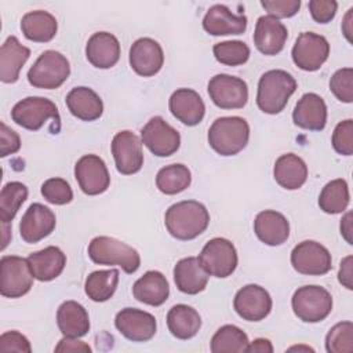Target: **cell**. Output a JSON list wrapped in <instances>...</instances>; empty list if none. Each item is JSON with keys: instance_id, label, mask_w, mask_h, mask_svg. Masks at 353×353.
Here are the masks:
<instances>
[{"instance_id": "d4e9b609", "label": "cell", "mask_w": 353, "mask_h": 353, "mask_svg": "<svg viewBox=\"0 0 353 353\" xmlns=\"http://www.w3.org/2000/svg\"><path fill=\"white\" fill-rule=\"evenodd\" d=\"M254 232L263 244L274 247L287 241L290 236V223L281 212L265 210L255 216Z\"/></svg>"}, {"instance_id": "ab89813d", "label": "cell", "mask_w": 353, "mask_h": 353, "mask_svg": "<svg viewBox=\"0 0 353 353\" xmlns=\"http://www.w3.org/2000/svg\"><path fill=\"white\" fill-rule=\"evenodd\" d=\"M212 51L215 59L228 66H240L250 58V47L240 40L216 43Z\"/></svg>"}, {"instance_id": "ffe728a7", "label": "cell", "mask_w": 353, "mask_h": 353, "mask_svg": "<svg viewBox=\"0 0 353 353\" xmlns=\"http://www.w3.org/2000/svg\"><path fill=\"white\" fill-rule=\"evenodd\" d=\"M288 37L287 28L270 15L258 18L254 30V44L263 55H276L283 51Z\"/></svg>"}, {"instance_id": "7a4b0ae2", "label": "cell", "mask_w": 353, "mask_h": 353, "mask_svg": "<svg viewBox=\"0 0 353 353\" xmlns=\"http://www.w3.org/2000/svg\"><path fill=\"white\" fill-rule=\"evenodd\" d=\"M295 90L296 81L292 74L281 69L268 70L258 83L256 105L263 113L277 114L284 110Z\"/></svg>"}, {"instance_id": "f35d334b", "label": "cell", "mask_w": 353, "mask_h": 353, "mask_svg": "<svg viewBox=\"0 0 353 353\" xmlns=\"http://www.w3.org/2000/svg\"><path fill=\"white\" fill-rule=\"evenodd\" d=\"M28 199V188L18 181L8 182L0 192V221L10 223Z\"/></svg>"}, {"instance_id": "5b68a950", "label": "cell", "mask_w": 353, "mask_h": 353, "mask_svg": "<svg viewBox=\"0 0 353 353\" xmlns=\"http://www.w3.org/2000/svg\"><path fill=\"white\" fill-rule=\"evenodd\" d=\"M70 74L65 55L55 50L44 51L28 70V81L36 88L54 90L61 87Z\"/></svg>"}, {"instance_id": "8992f818", "label": "cell", "mask_w": 353, "mask_h": 353, "mask_svg": "<svg viewBox=\"0 0 353 353\" xmlns=\"http://www.w3.org/2000/svg\"><path fill=\"white\" fill-rule=\"evenodd\" d=\"M295 316L305 323H319L332 310L331 294L320 285L299 287L291 299Z\"/></svg>"}, {"instance_id": "d6986e66", "label": "cell", "mask_w": 353, "mask_h": 353, "mask_svg": "<svg viewBox=\"0 0 353 353\" xmlns=\"http://www.w3.org/2000/svg\"><path fill=\"white\" fill-rule=\"evenodd\" d=\"M163 63L164 52L156 40L141 37L132 43L130 48V65L137 74L142 77L154 76L160 72Z\"/></svg>"}, {"instance_id": "b9f144b4", "label": "cell", "mask_w": 353, "mask_h": 353, "mask_svg": "<svg viewBox=\"0 0 353 353\" xmlns=\"http://www.w3.org/2000/svg\"><path fill=\"white\" fill-rule=\"evenodd\" d=\"M43 197L55 205H63L72 201L73 192L63 178H50L41 185Z\"/></svg>"}, {"instance_id": "ba28073f", "label": "cell", "mask_w": 353, "mask_h": 353, "mask_svg": "<svg viewBox=\"0 0 353 353\" xmlns=\"http://www.w3.org/2000/svg\"><path fill=\"white\" fill-rule=\"evenodd\" d=\"M199 261L210 276L225 279L237 268V251L233 243L223 237L211 239L203 247Z\"/></svg>"}, {"instance_id": "f546056e", "label": "cell", "mask_w": 353, "mask_h": 353, "mask_svg": "<svg viewBox=\"0 0 353 353\" xmlns=\"http://www.w3.org/2000/svg\"><path fill=\"white\" fill-rule=\"evenodd\" d=\"M66 106L69 112L83 120L94 121L103 113V102L99 95L88 87H74L66 95Z\"/></svg>"}, {"instance_id": "60d3db41", "label": "cell", "mask_w": 353, "mask_h": 353, "mask_svg": "<svg viewBox=\"0 0 353 353\" xmlns=\"http://www.w3.org/2000/svg\"><path fill=\"white\" fill-rule=\"evenodd\" d=\"M325 349L328 353L353 352V323L341 321L335 324L325 336Z\"/></svg>"}, {"instance_id": "9a60e30c", "label": "cell", "mask_w": 353, "mask_h": 353, "mask_svg": "<svg viewBox=\"0 0 353 353\" xmlns=\"http://www.w3.org/2000/svg\"><path fill=\"white\" fill-rule=\"evenodd\" d=\"M74 178L83 193L97 196L108 190L110 185L105 161L97 154H84L74 165Z\"/></svg>"}, {"instance_id": "e0dca14e", "label": "cell", "mask_w": 353, "mask_h": 353, "mask_svg": "<svg viewBox=\"0 0 353 353\" xmlns=\"http://www.w3.org/2000/svg\"><path fill=\"white\" fill-rule=\"evenodd\" d=\"M270 294L261 285L248 284L240 288L233 299L236 313L247 321H261L272 310Z\"/></svg>"}, {"instance_id": "7bdbcfd3", "label": "cell", "mask_w": 353, "mask_h": 353, "mask_svg": "<svg viewBox=\"0 0 353 353\" xmlns=\"http://www.w3.org/2000/svg\"><path fill=\"white\" fill-rule=\"evenodd\" d=\"M330 90L341 102L350 103L353 101V69L342 68L330 79Z\"/></svg>"}, {"instance_id": "d6a6232c", "label": "cell", "mask_w": 353, "mask_h": 353, "mask_svg": "<svg viewBox=\"0 0 353 353\" xmlns=\"http://www.w3.org/2000/svg\"><path fill=\"white\" fill-rule=\"evenodd\" d=\"M23 36L34 43H47L52 40L58 30V22L52 14L43 10L26 12L21 19Z\"/></svg>"}, {"instance_id": "8fae6325", "label": "cell", "mask_w": 353, "mask_h": 353, "mask_svg": "<svg viewBox=\"0 0 353 353\" xmlns=\"http://www.w3.org/2000/svg\"><path fill=\"white\" fill-rule=\"evenodd\" d=\"M294 63L306 72L319 70L330 55L328 40L313 32H303L295 40L291 51Z\"/></svg>"}, {"instance_id": "c3c4849f", "label": "cell", "mask_w": 353, "mask_h": 353, "mask_svg": "<svg viewBox=\"0 0 353 353\" xmlns=\"http://www.w3.org/2000/svg\"><path fill=\"white\" fill-rule=\"evenodd\" d=\"M21 148L19 135L7 127L4 121L0 123V156L6 157L8 154H14Z\"/></svg>"}, {"instance_id": "83f0119b", "label": "cell", "mask_w": 353, "mask_h": 353, "mask_svg": "<svg viewBox=\"0 0 353 353\" xmlns=\"http://www.w3.org/2000/svg\"><path fill=\"white\" fill-rule=\"evenodd\" d=\"M30 57V50L15 36H8L0 48V80L11 84L19 79V72Z\"/></svg>"}, {"instance_id": "f907efd6", "label": "cell", "mask_w": 353, "mask_h": 353, "mask_svg": "<svg viewBox=\"0 0 353 353\" xmlns=\"http://www.w3.org/2000/svg\"><path fill=\"white\" fill-rule=\"evenodd\" d=\"M55 352H91V347L85 343L79 341L77 338H70V336H63L58 345L55 346Z\"/></svg>"}, {"instance_id": "2e32d148", "label": "cell", "mask_w": 353, "mask_h": 353, "mask_svg": "<svg viewBox=\"0 0 353 353\" xmlns=\"http://www.w3.org/2000/svg\"><path fill=\"white\" fill-rule=\"evenodd\" d=\"M114 325L124 338L132 342H148L157 330L154 316L135 307L121 309L114 317Z\"/></svg>"}, {"instance_id": "f6af8a7d", "label": "cell", "mask_w": 353, "mask_h": 353, "mask_svg": "<svg viewBox=\"0 0 353 353\" xmlns=\"http://www.w3.org/2000/svg\"><path fill=\"white\" fill-rule=\"evenodd\" d=\"M261 6L268 11V14L276 19L294 17L299 8V0H262Z\"/></svg>"}, {"instance_id": "74e56055", "label": "cell", "mask_w": 353, "mask_h": 353, "mask_svg": "<svg viewBox=\"0 0 353 353\" xmlns=\"http://www.w3.org/2000/svg\"><path fill=\"white\" fill-rule=\"evenodd\" d=\"M350 201L349 186L345 179L338 178L328 182L320 192L319 205L327 214L343 212Z\"/></svg>"}, {"instance_id": "836d02e7", "label": "cell", "mask_w": 353, "mask_h": 353, "mask_svg": "<svg viewBox=\"0 0 353 353\" xmlns=\"http://www.w3.org/2000/svg\"><path fill=\"white\" fill-rule=\"evenodd\" d=\"M167 327L175 338L186 341L199 332L201 327V317L192 306L179 303L168 310Z\"/></svg>"}, {"instance_id": "8d00e7d4", "label": "cell", "mask_w": 353, "mask_h": 353, "mask_svg": "<svg viewBox=\"0 0 353 353\" xmlns=\"http://www.w3.org/2000/svg\"><path fill=\"white\" fill-rule=\"evenodd\" d=\"M192 174L183 164H170L159 170L156 175V186L164 194H176L190 186Z\"/></svg>"}, {"instance_id": "f5cc1de1", "label": "cell", "mask_w": 353, "mask_h": 353, "mask_svg": "<svg viewBox=\"0 0 353 353\" xmlns=\"http://www.w3.org/2000/svg\"><path fill=\"white\" fill-rule=\"evenodd\" d=\"M352 212H346L345 216L341 219V234L343 236V239L349 243L353 244V239H352Z\"/></svg>"}, {"instance_id": "7402d4cb", "label": "cell", "mask_w": 353, "mask_h": 353, "mask_svg": "<svg viewBox=\"0 0 353 353\" xmlns=\"http://www.w3.org/2000/svg\"><path fill=\"white\" fill-rule=\"evenodd\" d=\"M203 28L212 36L243 34L247 29V17L244 14H233L223 4H215L205 12Z\"/></svg>"}, {"instance_id": "277c9868", "label": "cell", "mask_w": 353, "mask_h": 353, "mask_svg": "<svg viewBox=\"0 0 353 353\" xmlns=\"http://www.w3.org/2000/svg\"><path fill=\"white\" fill-rule=\"evenodd\" d=\"M88 256L97 265H117L128 274L141 266V256L135 248L109 236L94 237L88 244Z\"/></svg>"}, {"instance_id": "3957f363", "label": "cell", "mask_w": 353, "mask_h": 353, "mask_svg": "<svg viewBox=\"0 0 353 353\" xmlns=\"http://www.w3.org/2000/svg\"><path fill=\"white\" fill-rule=\"evenodd\" d=\"M250 139V125L239 116L218 117L208 130V143L221 156H234Z\"/></svg>"}, {"instance_id": "5bb4252c", "label": "cell", "mask_w": 353, "mask_h": 353, "mask_svg": "<svg viewBox=\"0 0 353 353\" xmlns=\"http://www.w3.org/2000/svg\"><path fill=\"white\" fill-rule=\"evenodd\" d=\"M112 154L116 170L123 175L137 174L143 165L142 141L128 130L120 131L113 137Z\"/></svg>"}, {"instance_id": "ac0fdd59", "label": "cell", "mask_w": 353, "mask_h": 353, "mask_svg": "<svg viewBox=\"0 0 353 353\" xmlns=\"http://www.w3.org/2000/svg\"><path fill=\"white\" fill-rule=\"evenodd\" d=\"M55 214L44 204L33 203L21 218L19 233L23 241L34 244L51 234L55 229Z\"/></svg>"}, {"instance_id": "7c38bea8", "label": "cell", "mask_w": 353, "mask_h": 353, "mask_svg": "<svg viewBox=\"0 0 353 353\" xmlns=\"http://www.w3.org/2000/svg\"><path fill=\"white\" fill-rule=\"evenodd\" d=\"M142 143L157 157H168L181 146L179 132L161 116L152 117L141 130Z\"/></svg>"}, {"instance_id": "484cf974", "label": "cell", "mask_w": 353, "mask_h": 353, "mask_svg": "<svg viewBox=\"0 0 353 353\" xmlns=\"http://www.w3.org/2000/svg\"><path fill=\"white\" fill-rule=\"evenodd\" d=\"M210 274L201 266L199 258L188 256L176 262L174 268V281L176 288L188 295H196L205 290Z\"/></svg>"}, {"instance_id": "1f68e13d", "label": "cell", "mask_w": 353, "mask_h": 353, "mask_svg": "<svg viewBox=\"0 0 353 353\" xmlns=\"http://www.w3.org/2000/svg\"><path fill=\"white\" fill-rule=\"evenodd\" d=\"M273 176L281 188L295 190L302 188V185L306 182L307 165L299 156L294 153L281 154L274 163Z\"/></svg>"}, {"instance_id": "db71d44e", "label": "cell", "mask_w": 353, "mask_h": 353, "mask_svg": "<svg viewBox=\"0 0 353 353\" xmlns=\"http://www.w3.org/2000/svg\"><path fill=\"white\" fill-rule=\"evenodd\" d=\"M352 22H353V8H350L347 12H346V15H345V18H343V22H342V32H343V34H345V37L347 39V41L349 43H352L353 40H352Z\"/></svg>"}, {"instance_id": "4fadbf2b", "label": "cell", "mask_w": 353, "mask_h": 353, "mask_svg": "<svg viewBox=\"0 0 353 353\" xmlns=\"http://www.w3.org/2000/svg\"><path fill=\"white\" fill-rule=\"evenodd\" d=\"M208 95L221 109H241L248 101V85L240 77L221 73L208 81Z\"/></svg>"}, {"instance_id": "f1b7e54d", "label": "cell", "mask_w": 353, "mask_h": 353, "mask_svg": "<svg viewBox=\"0 0 353 353\" xmlns=\"http://www.w3.org/2000/svg\"><path fill=\"white\" fill-rule=\"evenodd\" d=\"M132 295L145 305L160 306L168 299L170 285L161 272L149 270L134 283Z\"/></svg>"}, {"instance_id": "11a10c76", "label": "cell", "mask_w": 353, "mask_h": 353, "mask_svg": "<svg viewBox=\"0 0 353 353\" xmlns=\"http://www.w3.org/2000/svg\"><path fill=\"white\" fill-rule=\"evenodd\" d=\"M301 349H303V350H310V352H313V349H312V347H303V346H294V347H290L288 350H301Z\"/></svg>"}, {"instance_id": "30bf717a", "label": "cell", "mask_w": 353, "mask_h": 353, "mask_svg": "<svg viewBox=\"0 0 353 353\" xmlns=\"http://www.w3.org/2000/svg\"><path fill=\"white\" fill-rule=\"evenodd\" d=\"M291 265L301 274L323 276L332 269V258L320 243L305 240L291 251Z\"/></svg>"}, {"instance_id": "6da1fadb", "label": "cell", "mask_w": 353, "mask_h": 353, "mask_svg": "<svg viewBox=\"0 0 353 353\" xmlns=\"http://www.w3.org/2000/svg\"><path fill=\"white\" fill-rule=\"evenodd\" d=\"M208 210L196 200H183L172 204L164 216V225L168 233L183 241L200 236L208 228Z\"/></svg>"}, {"instance_id": "4316f807", "label": "cell", "mask_w": 353, "mask_h": 353, "mask_svg": "<svg viewBox=\"0 0 353 353\" xmlns=\"http://www.w3.org/2000/svg\"><path fill=\"white\" fill-rule=\"evenodd\" d=\"M26 259L33 277L39 281H51L57 279L66 265V255L61 248L54 245L32 252Z\"/></svg>"}, {"instance_id": "52a82bcc", "label": "cell", "mask_w": 353, "mask_h": 353, "mask_svg": "<svg viewBox=\"0 0 353 353\" xmlns=\"http://www.w3.org/2000/svg\"><path fill=\"white\" fill-rule=\"evenodd\" d=\"M33 274L28 259L17 255H3L0 259V292L6 298H21L33 285Z\"/></svg>"}, {"instance_id": "e575fe53", "label": "cell", "mask_w": 353, "mask_h": 353, "mask_svg": "<svg viewBox=\"0 0 353 353\" xmlns=\"http://www.w3.org/2000/svg\"><path fill=\"white\" fill-rule=\"evenodd\" d=\"M119 283V270H95L85 279L84 291L94 302H105L113 296Z\"/></svg>"}, {"instance_id": "681fc988", "label": "cell", "mask_w": 353, "mask_h": 353, "mask_svg": "<svg viewBox=\"0 0 353 353\" xmlns=\"http://www.w3.org/2000/svg\"><path fill=\"white\" fill-rule=\"evenodd\" d=\"M339 283L347 290H353V256L347 255L342 259L339 272H338Z\"/></svg>"}, {"instance_id": "9c48e42d", "label": "cell", "mask_w": 353, "mask_h": 353, "mask_svg": "<svg viewBox=\"0 0 353 353\" xmlns=\"http://www.w3.org/2000/svg\"><path fill=\"white\" fill-rule=\"evenodd\" d=\"M11 119L29 131L40 130L50 119L57 123L61 120L57 105L44 97H28L17 102L11 110Z\"/></svg>"}, {"instance_id": "d590c367", "label": "cell", "mask_w": 353, "mask_h": 353, "mask_svg": "<svg viewBox=\"0 0 353 353\" xmlns=\"http://www.w3.org/2000/svg\"><path fill=\"white\" fill-rule=\"evenodd\" d=\"M248 343V336L241 328L226 324L216 330L211 338L210 349L212 353H241L247 350Z\"/></svg>"}, {"instance_id": "7dc6e473", "label": "cell", "mask_w": 353, "mask_h": 353, "mask_svg": "<svg viewBox=\"0 0 353 353\" xmlns=\"http://www.w3.org/2000/svg\"><path fill=\"white\" fill-rule=\"evenodd\" d=\"M0 352H25L30 353V342L18 331H7L0 336Z\"/></svg>"}, {"instance_id": "cb8c5ba5", "label": "cell", "mask_w": 353, "mask_h": 353, "mask_svg": "<svg viewBox=\"0 0 353 353\" xmlns=\"http://www.w3.org/2000/svg\"><path fill=\"white\" fill-rule=\"evenodd\" d=\"M85 57L92 66L109 69L119 62L120 43L109 32H97L87 41Z\"/></svg>"}, {"instance_id": "603a6c76", "label": "cell", "mask_w": 353, "mask_h": 353, "mask_svg": "<svg viewBox=\"0 0 353 353\" xmlns=\"http://www.w3.org/2000/svg\"><path fill=\"white\" fill-rule=\"evenodd\" d=\"M294 124L309 131H321L327 124V105L324 99L307 92L301 97L292 112Z\"/></svg>"}, {"instance_id": "bcb514c9", "label": "cell", "mask_w": 353, "mask_h": 353, "mask_svg": "<svg viewBox=\"0 0 353 353\" xmlns=\"http://www.w3.org/2000/svg\"><path fill=\"white\" fill-rule=\"evenodd\" d=\"M338 10V3L334 0H310L309 11L312 18L319 23H328L334 19Z\"/></svg>"}, {"instance_id": "4dcf8cb0", "label": "cell", "mask_w": 353, "mask_h": 353, "mask_svg": "<svg viewBox=\"0 0 353 353\" xmlns=\"http://www.w3.org/2000/svg\"><path fill=\"white\" fill-rule=\"evenodd\" d=\"M57 324L63 336L80 338L90 331V317L83 305L65 301L57 310Z\"/></svg>"}, {"instance_id": "ee69618b", "label": "cell", "mask_w": 353, "mask_h": 353, "mask_svg": "<svg viewBox=\"0 0 353 353\" xmlns=\"http://www.w3.org/2000/svg\"><path fill=\"white\" fill-rule=\"evenodd\" d=\"M332 148L342 156L353 153V120L347 119L336 124L332 132Z\"/></svg>"}, {"instance_id": "816d5d0a", "label": "cell", "mask_w": 353, "mask_h": 353, "mask_svg": "<svg viewBox=\"0 0 353 353\" xmlns=\"http://www.w3.org/2000/svg\"><path fill=\"white\" fill-rule=\"evenodd\" d=\"M245 352H248V353H272L273 352V346H272L269 339L256 338L255 341L248 343Z\"/></svg>"}, {"instance_id": "44dd1931", "label": "cell", "mask_w": 353, "mask_h": 353, "mask_svg": "<svg viewBox=\"0 0 353 353\" xmlns=\"http://www.w3.org/2000/svg\"><path fill=\"white\" fill-rule=\"evenodd\" d=\"M170 112L182 124L193 127L201 123L205 114V105L201 97L192 88H178L168 101Z\"/></svg>"}]
</instances>
